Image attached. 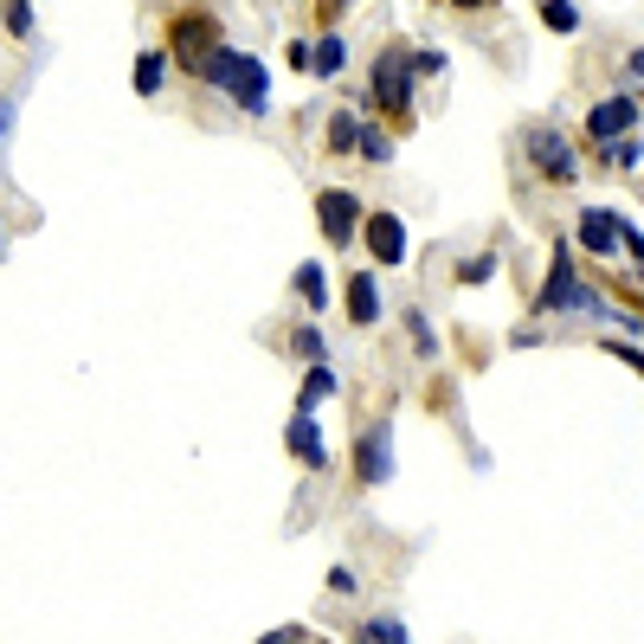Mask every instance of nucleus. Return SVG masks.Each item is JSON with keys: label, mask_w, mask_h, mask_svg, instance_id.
<instances>
[{"label": "nucleus", "mask_w": 644, "mask_h": 644, "mask_svg": "<svg viewBox=\"0 0 644 644\" xmlns=\"http://www.w3.org/2000/svg\"><path fill=\"white\" fill-rule=\"evenodd\" d=\"M522 155H529V168L541 181H561V188L580 181V155H573V142L561 129H529V136H522Z\"/></svg>", "instance_id": "20e7f679"}, {"label": "nucleus", "mask_w": 644, "mask_h": 644, "mask_svg": "<svg viewBox=\"0 0 644 644\" xmlns=\"http://www.w3.org/2000/svg\"><path fill=\"white\" fill-rule=\"evenodd\" d=\"M291 348H297L304 361H323V336H316V329H297V336H291Z\"/></svg>", "instance_id": "b1692460"}, {"label": "nucleus", "mask_w": 644, "mask_h": 644, "mask_svg": "<svg viewBox=\"0 0 644 644\" xmlns=\"http://www.w3.org/2000/svg\"><path fill=\"white\" fill-rule=\"evenodd\" d=\"M316 7H323V20H336V13L348 7V0H316Z\"/></svg>", "instance_id": "c85d7f7f"}, {"label": "nucleus", "mask_w": 644, "mask_h": 644, "mask_svg": "<svg viewBox=\"0 0 644 644\" xmlns=\"http://www.w3.org/2000/svg\"><path fill=\"white\" fill-rule=\"evenodd\" d=\"M361 161H374V168H387V161H393V142H387V129H368V136H361Z\"/></svg>", "instance_id": "a211bd4d"}, {"label": "nucleus", "mask_w": 644, "mask_h": 644, "mask_svg": "<svg viewBox=\"0 0 644 644\" xmlns=\"http://www.w3.org/2000/svg\"><path fill=\"white\" fill-rule=\"evenodd\" d=\"M316 226H323L329 245L348 252V245L361 239V226H368V213H361V200H355L348 188H323V193H316Z\"/></svg>", "instance_id": "39448f33"}, {"label": "nucleus", "mask_w": 644, "mask_h": 644, "mask_svg": "<svg viewBox=\"0 0 644 644\" xmlns=\"http://www.w3.org/2000/svg\"><path fill=\"white\" fill-rule=\"evenodd\" d=\"M606 355H619L625 368H638V374H644V348H632V341H606Z\"/></svg>", "instance_id": "393cba45"}, {"label": "nucleus", "mask_w": 644, "mask_h": 644, "mask_svg": "<svg viewBox=\"0 0 644 644\" xmlns=\"http://www.w3.org/2000/svg\"><path fill=\"white\" fill-rule=\"evenodd\" d=\"M490 271H496V258H490V252H484V258H471V265H464V284H484Z\"/></svg>", "instance_id": "a878e982"}, {"label": "nucleus", "mask_w": 644, "mask_h": 644, "mask_svg": "<svg viewBox=\"0 0 644 644\" xmlns=\"http://www.w3.org/2000/svg\"><path fill=\"white\" fill-rule=\"evenodd\" d=\"M200 84H213V91H226L232 104L245 116H265V65L252 59V52H239V45H220V59L200 72Z\"/></svg>", "instance_id": "f03ea898"}, {"label": "nucleus", "mask_w": 644, "mask_h": 644, "mask_svg": "<svg viewBox=\"0 0 644 644\" xmlns=\"http://www.w3.org/2000/svg\"><path fill=\"white\" fill-rule=\"evenodd\" d=\"M632 72H638V77H644V45H638V52H632Z\"/></svg>", "instance_id": "c756f323"}, {"label": "nucleus", "mask_w": 644, "mask_h": 644, "mask_svg": "<svg viewBox=\"0 0 644 644\" xmlns=\"http://www.w3.org/2000/svg\"><path fill=\"white\" fill-rule=\"evenodd\" d=\"M387 445H393V439H387V425H368V432H361V445H355V477H361L368 490L393 477V457H387Z\"/></svg>", "instance_id": "9d476101"}, {"label": "nucleus", "mask_w": 644, "mask_h": 644, "mask_svg": "<svg viewBox=\"0 0 644 644\" xmlns=\"http://www.w3.org/2000/svg\"><path fill=\"white\" fill-rule=\"evenodd\" d=\"M361 245L374 252V265H400V258H407V226H400V213H368Z\"/></svg>", "instance_id": "6e6552de"}, {"label": "nucleus", "mask_w": 644, "mask_h": 644, "mask_svg": "<svg viewBox=\"0 0 644 644\" xmlns=\"http://www.w3.org/2000/svg\"><path fill=\"white\" fill-rule=\"evenodd\" d=\"M407 329H413V341H419V355H439V336H432V323H425V316H407Z\"/></svg>", "instance_id": "4be33fe9"}, {"label": "nucleus", "mask_w": 644, "mask_h": 644, "mask_svg": "<svg viewBox=\"0 0 644 644\" xmlns=\"http://www.w3.org/2000/svg\"><path fill=\"white\" fill-rule=\"evenodd\" d=\"M612 161H619V168H638V161H644V142H638V136H619V142H612Z\"/></svg>", "instance_id": "aec40b11"}, {"label": "nucleus", "mask_w": 644, "mask_h": 644, "mask_svg": "<svg viewBox=\"0 0 644 644\" xmlns=\"http://www.w3.org/2000/svg\"><path fill=\"white\" fill-rule=\"evenodd\" d=\"M541 309H593V291L573 277V252L568 245H555V265H548V284H541Z\"/></svg>", "instance_id": "0eeeda50"}, {"label": "nucleus", "mask_w": 644, "mask_h": 644, "mask_svg": "<svg viewBox=\"0 0 644 644\" xmlns=\"http://www.w3.org/2000/svg\"><path fill=\"white\" fill-rule=\"evenodd\" d=\"M220 45H226V27H220L207 7H193V13H175V20H168V59H175L188 77L207 72V65L220 59Z\"/></svg>", "instance_id": "f257e3e1"}, {"label": "nucleus", "mask_w": 644, "mask_h": 644, "mask_svg": "<svg viewBox=\"0 0 644 644\" xmlns=\"http://www.w3.org/2000/svg\"><path fill=\"white\" fill-rule=\"evenodd\" d=\"M541 20H548L555 33H573V27H580V7H573V0H541Z\"/></svg>", "instance_id": "f3484780"}, {"label": "nucleus", "mask_w": 644, "mask_h": 644, "mask_svg": "<svg viewBox=\"0 0 644 644\" xmlns=\"http://www.w3.org/2000/svg\"><path fill=\"white\" fill-rule=\"evenodd\" d=\"M7 33H13V39L33 33V7H27V0H13V7H7Z\"/></svg>", "instance_id": "412c9836"}, {"label": "nucleus", "mask_w": 644, "mask_h": 644, "mask_svg": "<svg viewBox=\"0 0 644 644\" xmlns=\"http://www.w3.org/2000/svg\"><path fill=\"white\" fill-rule=\"evenodd\" d=\"M309 72H323V77L341 72V39H323V45H316V65H309Z\"/></svg>", "instance_id": "6ab92c4d"}, {"label": "nucleus", "mask_w": 644, "mask_h": 644, "mask_svg": "<svg viewBox=\"0 0 644 644\" xmlns=\"http://www.w3.org/2000/svg\"><path fill=\"white\" fill-rule=\"evenodd\" d=\"M361 638H407V625H400V619H368Z\"/></svg>", "instance_id": "5701e85b"}, {"label": "nucleus", "mask_w": 644, "mask_h": 644, "mask_svg": "<svg viewBox=\"0 0 644 644\" xmlns=\"http://www.w3.org/2000/svg\"><path fill=\"white\" fill-rule=\"evenodd\" d=\"M413 77L419 72V52H407V45H380L374 59V110H387L400 129L413 123Z\"/></svg>", "instance_id": "7ed1b4c3"}, {"label": "nucleus", "mask_w": 644, "mask_h": 644, "mask_svg": "<svg viewBox=\"0 0 644 644\" xmlns=\"http://www.w3.org/2000/svg\"><path fill=\"white\" fill-rule=\"evenodd\" d=\"M638 104H644V97H606V104H593V110H587V142L600 149V161H612V142L638 123Z\"/></svg>", "instance_id": "423d86ee"}, {"label": "nucleus", "mask_w": 644, "mask_h": 644, "mask_svg": "<svg viewBox=\"0 0 644 644\" xmlns=\"http://www.w3.org/2000/svg\"><path fill=\"white\" fill-rule=\"evenodd\" d=\"M348 323H361V329L380 323V291H374V277H368V271H355V277H348Z\"/></svg>", "instance_id": "9b49d317"}, {"label": "nucleus", "mask_w": 644, "mask_h": 644, "mask_svg": "<svg viewBox=\"0 0 644 644\" xmlns=\"http://www.w3.org/2000/svg\"><path fill=\"white\" fill-rule=\"evenodd\" d=\"M580 245H587L593 258L625 252V220H612L606 207H587V213H580Z\"/></svg>", "instance_id": "1a4fd4ad"}, {"label": "nucleus", "mask_w": 644, "mask_h": 644, "mask_svg": "<svg viewBox=\"0 0 644 644\" xmlns=\"http://www.w3.org/2000/svg\"><path fill=\"white\" fill-rule=\"evenodd\" d=\"M297 297L309 309H329V284H323V265H297Z\"/></svg>", "instance_id": "2eb2a0df"}, {"label": "nucleus", "mask_w": 644, "mask_h": 644, "mask_svg": "<svg viewBox=\"0 0 644 644\" xmlns=\"http://www.w3.org/2000/svg\"><path fill=\"white\" fill-rule=\"evenodd\" d=\"M457 13H484V7H496V0H452Z\"/></svg>", "instance_id": "cd10ccee"}, {"label": "nucleus", "mask_w": 644, "mask_h": 644, "mask_svg": "<svg viewBox=\"0 0 644 644\" xmlns=\"http://www.w3.org/2000/svg\"><path fill=\"white\" fill-rule=\"evenodd\" d=\"M161 72H168V52H142V59H136V91H142V97H155V91H161Z\"/></svg>", "instance_id": "4468645a"}, {"label": "nucleus", "mask_w": 644, "mask_h": 644, "mask_svg": "<svg viewBox=\"0 0 644 644\" xmlns=\"http://www.w3.org/2000/svg\"><path fill=\"white\" fill-rule=\"evenodd\" d=\"M329 393H336V380H329V368H316V374H309V387L297 393V413H316Z\"/></svg>", "instance_id": "dca6fc26"}, {"label": "nucleus", "mask_w": 644, "mask_h": 644, "mask_svg": "<svg viewBox=\"0 0 644 644\" xmlns=\"http://www.w3.org/2000/svg\"><path fill=\"white\" fill-rule=\"evenodd\" d=\"M284 445H291V452L304 457L309 471H323V464H329V452H323V439H316V425H309V413H297V419H291V432H284Z\"/></svg>", "instance_id": "f8f14e48"}, {"label": "nucleus", "mask_w": 644, "mask_h": 644, "mask_svg": "<svg viewBox=\"0 0 644 644\" xmlns=\"http://www.w3.org/2000/svg\"><path fill=\"white\" fill-rule=\"evenodd\" d=\"M284 59H291V72H304V65H316V52H309L304 39H291V52H284Z\"/></svg>", "instance_id": "bb28decb"}, {"label": "nucleus", "mask_w": 644, "mask_h": 644, "mask_svg": "<svg viewBox=\"0 0 644 644\" xmlns=\"http://www.w3.org/2000/svg\"><path fill=\"white\" fill-rule=\"evenodd\" d=\"M361 136H368V123H361V116H348V110H336V116H329V142H323V149H329V155H361Z\"/></svg>", "instance_id": "ddd939ff"}]
</instances>
